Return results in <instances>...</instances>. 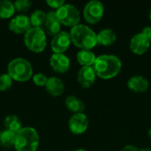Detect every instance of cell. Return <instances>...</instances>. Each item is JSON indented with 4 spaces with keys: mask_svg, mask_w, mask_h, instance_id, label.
<instances>
[{
    "mask_svg": "<svg viewBox=\"0 0 151 151\" xmlns=\"http://www.w3.org/2000/svg\"><path fill=\"white\" fill-rule=\"evenodd\" d=\"M72 151H87V150H82V149H78V150H72Z\"/></svg>",
    "mask_w": 151,
    "mask_h": 151,
    "instance_id": "4dcf8cb0",
    "label": "cell"
},
{
    "mask_svg": "<svg viewBox=\"0 0 151 151\" xmlns=\"http://www.w3.org/2000/svg\"><path fill=\"white\" fill-rule=\"evenodd\" d=\"M148 38H149V40H150V44H151V33H150V35H149V37H148Z\"/></svg>",
    "mask_w": 151,
    "mask_h": 151,
    "instance_id": "d6a6232c",
    "label": "cell"
},
{
    "mask_svg": "<svg viewBox=\"0 0 151 151\" xmlns=\"http://www.w3.org/2000/svg\"><path fill=\"white\" fill-rule=\"evenodd\" d=\"M15 139H16V134L5 129L4 131H2L0 136V145L5 149H10L12 147H14Z\"/></svg>",
    "mask_w": 151,
    "mask_h": 151,
    "instance_id": "603a6c76",
    "label": "cell"
},
{
    "mask_svg": "<svg viewBox=\"0 0 151 151\" xmlns=\"http://www.w3.org/2000/svg\"><path fill=\"white\" fill-rule=\"evenodd\" d=\"M139 151H151V149L150 148H143V149L139 150Z\"/></svg>",
    "mask_w": 151,
    "mask_h": 151,
    "instance_id": "f1b7e54d",
    "label": "cell"
},
{
    "mask_svg": "<svg viewBox=\"0 0 151 151\" xmlns=\"http://www.w3.org/2000/svg\"><path fill=\"white\" fill-rule=\"evenodd\" d=\"M93 68L97 77L103 80H110L119 73L122 63L119 58L115 55L104 54L96 57Z\"/></svg>",
    "mask_w": 151,
    "mask_h": 151,
    "instance_id": "6da1fadb",
    "label": "cell"
},
{
    "mask_svg": "<svg viewBox=\"0 0 151 151\" xmlns=\"http://www.w3.org/2000/svg\"><path fill=\"white\" fill-rule=\"evenodd\" d=\"M61 24L56 16L55 11H50L46 12V19L43 24L44 32L50 36H55L59 32H61Z\"/></svg>",
    "mask_w": 151,
    "mask_h": 151,
    "instance_id": "5bb4252c",
    "label": "cell"
},
{
    "mask_svg": "<svg viewBox=\"0 0 151 151\" xmlns=\"http://www.w3.org/2000/svg\"><path fill=\"white\" fill-rule=\"evenodd\" d=\"M148 135H149L150 139H151V127H150L149 131H148Z\"/></svg>",
    "mask_w": 151,
    "mask_h": 151,
    "instance_id": "f546056e",
    "label": "cell"
},
{
    "mask_svg": "<svg viewBox=\"0 0 151 151\" xmlns=\"http://www.w3.org/2000/svg\"><path fill=\"white\" fill-rule=\"evenodd\" d=\"M40 143V137L37 131L31 127H22L16 134L14 149L16 151H36Z\"/></svg>",
    "mask_w": 151,
    "mask_h": 151,
    "instance_id": "277c9868",
    "label": "cell"
},
{
    "mask_svg": "<svg viewBox=\"0 0 151 151\" xmlns=\"http://www.w3.org/2000/svg\"><path fill=\"white\" fill-rule=\"evenodd\" d=\"M45 89L46 92L51 96H60L65 91L64 81L56 76L50 77L48 78L47 83L45 85Z\"/></svg>",
    "mask_w": 151,
    "mask_h": 151,
    "instance_id": "2e32d148",
    "label": "cell"
},
{
    "mask_svg": "<svg viewBox=\"0 0 151 151\" xmlns=\"http://www.w3.org/2000/svg\"><path fill=\"white\" fill-rule=\"evenodd\" d=\"M65 1L64 0H47L46 1V4L50 7L53 10H58V8H60L63 4H65Z\"/></svg>",
    "mask_w": 151,
    "mask_h": 151,
    "instance_id": "4316f807",
    "label": "cell"
},
{
    "mask_svg": "<svg viewBox=\"0 0 151 151\" xmlns=\"http://www.w3.org/2000/svg\"><path fill=\"white\" fill-rule=\"evenodd\" d=\"M119 151H139L138 148L134 145H127L124 148H122Z\"/></svg>",
    "mask_w": 151,
    "mask_h": 151,
    "instance_id": "83f0119b",
    "label": "cell"
},
{
    "mask_svg": "<svg viewBox=\"0 0 151 151\" xmlns=\"http://www.w3.org/2000/svg\"><path fill=\"white\" fill-rule=\"evenodd\" d=\"M65 106L68 111L75 113H83L85 110L84 103L75 96H68L65 98Z\"/></svg>",
    "mask_w": 151,
    "mask_h": 151,
    "instance_id": "d6986e66",
    "label": "cell"
},
{
    "mask_svg": "<svg viewBox=\"0 0 151 151\" xmlns=\"http://www.w3.org/2000/svg\"><path fill=\"white\" fill-rule=\"evenodd\" d=\"M150 42L149 38L142 32L134 35L129 42V48L131 51L136 55H143L148 51L150 47Z\"/></svg>",
    "mask_w": 151,
    "mask_h": 151,
    "instance_id": "8fae6325",
    "label": "cell"
},
{
    "mask_svg": "<svg viewBox=\"0 0 151 151\" xmlns=\"http://www.w3.org/2000/svg\"><path fill=\"white\" fill-rule=\"evenodd\" d=\"M24 43L30 51L41 53L47 46V35L42 27H31L24 35Z\"/></svg>",
    "mask_w": 151,
    "mask_h": 151,
    "instance_id": "5b68a950",
    "label": "cell"
},
{
    "mask_svg": "<svg viewBox=\"0 0 151 151\" xmlns=\"http://www.w3.org/2000/svg\"><path fill=\"white\" fill-rule=\"evenodd\" d=\"M15 11L19 13H25L28 12L33 4V3L29 0H16L14 3Z\"/></svg>",
    "mask_w": 151,
    "mask_h": 151,
    "instance_id": "cb8c5ba5",
    "label": "cell"
},
{
    "mask_svg": "<svg viewBox=\"0 0 151 151\" xmlns=\"http://www.w3.org/2000/svg\"><path fill=\"white\" fill-rule=\"evenodd\" d=\"M32 27H41L46 19V12L42 10H35L29 16Z\"/></svg>",
    "mask_w": 151,
    "mask_h": 151,
    "instance_id": "7402d4cb",
    "label": "cell"
},
{
    "mask_svg": "<svg viewBox=\"0 0 151 151\" xmlns=\"http://www.w3.org/2000/svg\"><path fill=\"white\" fill-rule=\"evenodd\" d=\"M117 40V34L111 28H104L96 34V42L101 46H111Z\"/></svg>",
    "mask_w": 151,
    "mask_h": 151,
    "instance_id": "e0dca14e",
    "label": "cell"
},
{
    "mask_svg": "<svg viewBox=\"0 0 151 151\" xmlns=\"http://www.w3.org/2000/svg\"><path fill=\"white\" fill-rule=\"evenodd\" d=\"M96 77L93 66H81L77 73V81L84 88H89L92 87L96 82Z\"/></svg>",
    "mask_w": 151,
    "mask_h": 151,
    "instance_id": "4fadbf2b",
    "label": "cell"
},
{
    "mask_svg": "<svg viewBox=\"0 0 151 151\" xmlns=\"http://www.w3.org/2000/svg\"><path fill=\"white\" fill-rule=\"evenodd\" d=\"M4 126L6 130L12 131L15 134L20 131L23 127L20 119L15 115H9L5 117L4 120Z\"/></svg>",
    "mask_w": 151,
    "mask_h": 151,
    "instance_id": "44dd1931",
    "label": "cell"
},
{
    "mask_svg": "<svg viewBox=\"0 0 151 151\" xmlns=\"http://www.w3.org/2000/svg\"><path fill=\"white\" fill-rule=\"evenodd\" d=\"M104 6L97 0H92L86 4L83 8V17L88 24H96L104 17Z\"/></svg>",
    "mask_w": 151,
    "mask_h": 151,
    "instance_id": "52a82bcc",
    "label": "cell"
},
{
    "mask_svg": "<svg viewBox=\"0 0 151 151\" xmlns=\"http://www.w3.org/2000/svg\"><path fill=\"white\" fill-rule=\"evenodd\" d=\"M12 79L8 73H3L0 75V92H4L10 89L12 86Z\"/></svg>",
    "mask_w": 151,
    "mask_h": 151,
    "instance_id": "d4e9b609",
    "label": "cell"
},
{
    "mask_svg": "<svg viewBox=\"0 0 151 151\" xmlns=\"http://www.w3.org/2000/svg\"><path fill=\"white\" fill-rule=\"evenodd\" d=\"M8 27L11 32L16 35H25L32 27L28 16L25 14H18L11 19Z\"/></svg>",
    "mask_w": 151,
    "mask_h": 151,
    "instance_id": "30bf717a",
    "label": "cell"
},
{
    "mask_svg": "<svg viewBox=\"0 0 151 151\" xmlns=\"http://www.w3.org/2000/svg\"><path fill=\"white\" fill-rule=\"evenodd\" d=\"M149 81L142 75H134L127 81L128 88L134 93H144L149 88Z\"/></svg>",
    "mask_w": 151,
    "mask_h": 151,
    "instance_id": "9a60e30c",
    "label": "cell"
},
{
    "mask_svg": "<svg viewBox=\"0 0 151 151\" xmlns=\"http://www.w3.org/2000/svg\"><path fill=\"white\" fill-rule=\"evenodd\" d=\"M1 134H2V131L0 130V136H1Z\"/></svg>",
    "mask_w": 151,
    "mask_h": 151,
    "instance_id": "836d02e7",
    "label": "cell"
},
{
    "mask_svg": "<svg viewBox=\"0 0 151 151\" xmlns=\"http://www.w3.org/2000/svg\"><path fill=\"white\" fill-rule=\"evenodd\" d=\"M55 12L61 25L73 27L80 24L81 12L73 4H65L57 11H55Z\"/></svg>",
    "mask_w": 151,
    "mask_h": 151,
    "instance_id": "8992f818",
    "label": "cell"
},
{
    "mask_svg": "<svg viewBox=\"0 0 151 151\" xmlns=\"http://www.w3.org/2000/svg\"><path fill=\"white\" fill-rule=\"evenodd\" d=\"M149 17H150V19L151 20V8L150 10V12H149Z\"/></svg>",
    "mask_w": 151,
    "mask_h": 151,
    "instance_id": "1f68e13d",
    "label": "cell"
},
{
    "mask_svg": "<svg viewBox=\"0 0 151 151\" xmlns=\"http://www.w3.org/2000/svg\"><path fill=\"white\" fill-rule=\"evenodd\" d=\"M76 59L81 66H93L96 57L90 50H81L76 55Z\"/></svg>",
    "mask_w": 151,
    "mask_h": 151,
    "instance_id": "ac0fdd59",
    "label": "cell"
},
{
    "mask_svg": "<svg viewBox=\"0 0 151 151\" xmlns=\"http://www.w3.org/2000/svg\"><path fill=\"white\" fill-rule=\"evenodd\" d=\"M32 81L34 84L37 87H45L47 81H48V77L42 73H38L33 75Z\"/></svg>",
    "mask_w": 151,
    "mask_h": 151,
    "instance_id": "484cf974",
    "label": "cell"
},
{
    "mask_svg": "<svg viewBox=\"0 0 151 151\" xmlns=\"http://www.w3.org/2000/svg\"><path fill=\"white\" fill-rule=\"evenodd\" d=\"M14 4L9 0H0V19H7L12 18L15 13Z\"/></svg>",
    "mask_w": 151,
    "mask_h": 151,
    "instance_id": "ffe728a7",
    "label": "cell"
},
{
    "mask_svg": "<svg viewBox=\"0 0 151 151\" xmlns=\"http://www.w3.org/2000/svg\"><path fill=\"white\" fill-rule=\"evenodd\" d=\"M88 127V119L84 113H75L68 120V128L74 135L84 134Z\"/></svg>",
    "mask_w": 151,
    "mask_h": 151,
    "instance_id": "ba28073f",
    "label": "cell"
},
{
    "mask_svg": "<svg viewBox=\"0 0 151 151\" xmlns=\"http://www.w3.org/2000/svg\"><path fill=\"white\" fill-rule=\"evenodd\" d=\"M72 43L70 34L66 31H61L52 37L50 42V48L53 53L65 54Z\"/></svg>",
    "mask_w": 151,
    "mask_h": 151,
    "instance_id": "9c48e42d",
    "label": "cell"
},
{
    "mask_svg": "<svg viewBox=\"0 0 151 151\" xmlns=\"http://www.w3.org/2000/svg\"><path fill=\"white\" fill-rule=\"evenodd\" d=\"M70 36L72 43L81 50H90L97 45L96 34L89 27L79 24L71 28Z\"/></svg>",
    "mask_w": 151,
    "mask_h": 151,
    "instance_id": "7a4b0ae2",
    "label": "cell"
},
{
    "mask_svg": "<svg viewBox=\"0 0 151 151\" xmlns=\"http://www.w3.org/2000/svg\"><path fill=\"white\" fill-rule=\"evenodd\" d=\"M50 65L57 73H65L71 67L70 58L65 54L53 53L50 58Z\"/></svg>",
    "mask_w": 151,
    "mask_h": 151,
    "instance_id": "7c38bea8",
    "label": "cell"
},
{
    "mask_svg": "<svg viewBox=\"0 0 151 151\" xmlns=\"http://www.w3.org/2000/svg\"><path fill=\"white\" fill-rule=\"evenodd\" d=\"M7 73L12 81L18 82L28 81L34 75L31 63L23 58H16L11 60L7 65Z\"/></svg>",
    "mask_w": 151,
    "mask_h": 151,
    "instance_id": "3957f363",
    "label": "cell"
}]
</instances>
